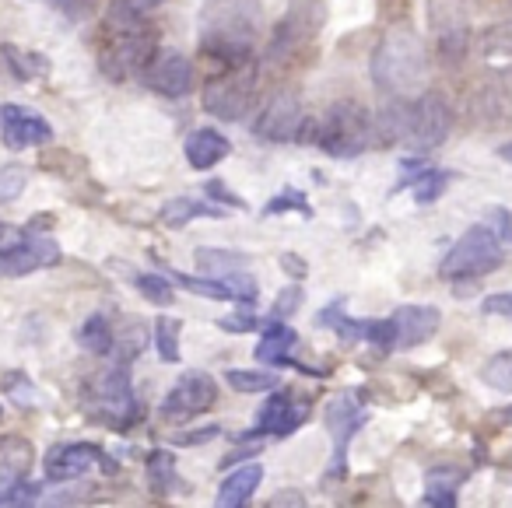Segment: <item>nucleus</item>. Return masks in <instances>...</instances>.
I'll use <instances>...</instances> for the list:
<instances>
[{
	"mask_svg": "<svg viewBox=\"0 0 512 508\" xmlns=\"http://www.w3.org/2000/svg\"><path fill=\"white\" fill-rule=\"evenodd\" d=\"M218 435H221L218 424H207V428L190 431V435H179L176 442H179V445H204V442H211V438H218Z\"/></svg>",
	"mask_w": 512,
	"mask_h": 508,
	"instance_id": "obj_46",
	"label": "nucleus"
},
{
	"mask_svg": "<svg viewBox=\"0 0 512 508\" xmlns=\"http://www.w3.org/2000/svg\"><path fill=\"white\" fill-rule=\"evenodd\" d=\"M428 22L439 43V57L446 64H460L470 43V0H428Z\"/></svg>",
	"mask_w": 512,
	"mask_h": 508,
	"instance_id": "obj_11",
	"label": "nucleus"
},
{
	"mask_svg": "<svg viewBox=\"0 0 512 508\" xmlns=\"http://www.w3.org/2000/svg\"><path fill=\"white\" fill-rule=\"evenodd\" d=\"M484 221L502 235L505 246H512V211L509 207H488V211H484Z\"/></svg>",
	"mask_w": 512,
	"mask_h": 508,
	"instance_id": "obj_41",
	"label": "nucleus"
},
{
	"mask_svg": "<svg viewBox=\"0 0 512 508\" xmlns=\"http://www.w3.org/2000/svg\"><path fill=\"white\" fill-rule=\"evenodd\" d=\"M498 158H502V162H509V165H512V141H509V144H502V148H498Z\"/></svg>",
	"mask_w": 512,
	"mask_h": 508,
	"instance_id": "obj_49",
	"label": "nucleus"
},
{
	"mask_svg": "<svg viewBox=\"0 0 512 508\" xmlns=\"http://www.w3.org/2000/svg\"><path fill=\"white\" fill-rule=\"evenodd\" d=\"M102 463V449L92 442H64L46 452V480L50 484H71Z\"/></svg>",
	"mask_w": 512,
	"mask_h": 508,
	"instance_id": "obj_18",
	"label": "nucleus"
},
{
	"mask_svg": "<svg viewBox=\"0 0 512 508\" xmlns=\"http://www.w3.org/2000/svg\"><path fill=\"white\" fill-rule=\"evenodd\" d=\"M218 326L225 333H253V330H260V319L249 309H242V312H235V316H221Z\"/></svg>",
	"mask_w": 512,
	"mask_h": 508,
	"instance_id": "obj_40",
	"label": "nucleus"
},
{
	"mask_svg": "<svg viewBox=\"0 0 512 508\" xmlns=\"http://www.w3.org/2000/svg\"><path fill=\"white\" fill-rule=\"evenodd\" d=\"M169 281H176L183 291H193V295H204V298H214V302H221V298H228V302H239V295H235V288L225 281V277H190V274H179V270H169Z\"/></svg>",
	"mask_w": 512,
	"mask_h": 508,
	"instance_id": "obj_27",
	"label": "nucleus"
},
{
	"mask_svg": "<svg viewBox=\"0 0 512 508\" xmlns=\"http://www.w3.org/2000/svg\"><path fill=\"white\" fill-rule=\"evenodd\" d=\"M372 134H376V120L362 102H334L327 116L320 120V134L316 144L327 151L330 158H358L372 148Z\"/></svg>",
	"mask_w": 512,
	"mask_h": 508,
	"instance_id": "obj_5",
	"label": "nucleus"
},
{
	"mask_svg": "<svg viewBox=\"0 0 512 508\" xmlns=\"http://www.w3.org/2000/svg\"><path fill=\"white\" fill-rule=\"evenodd\" d=\"M390 319L393 330H397V351H407V347H418L435 337L442 312L435 305H400V309H393Z\"/></svg>",
	"mask_w": 512,
	"mask_h": 508,
	"instance_id": "obj_20",
	"label": "nucleus"
},
{
	"mask_svg": "<svg viewBox=\"0 0 512 508\" xmlns=\"http://www.w3.org/2000/svg\"><path fill=\"white\" fill-rule=\"evenodd\" d=\"M25 183H29L25 165H0V204H15L22 197Z\"/></svg>",
	"mask_w": 512,
	"mask_h": 508,
	"instance_id": "obj_37",
	"label": "nucleus"
},
{
	"mask_svg": "<svg viewBox=\"0 0 512 508\" xmlns=\"http://www.w3.org/2000/svg\"><path fill=\"white\" fill-rule=\"evenodd\" d=\"M449 172L446 169H432V165H425V169L414 176V183H411V190H414V200L418 204H435V200L442 197V193L449 190Z\"/></svg>",
	"mask_w": 512,
	"mask_h": 508,
	"instance_id": "obj_32",
	"label": "nucleus"
},
{
	"mask_svg": "<svg viewBox=\"0 0 512 508\" xmlns=\"http://www.w3.org/2000/svg\"><path fill=\"white\" fill-rule=\"evenodd\" d=\"M179 337H183V323L172 319V316H158L155 344H158V358H162L165 365H176V361L183 358V351H179Z\"/></svg>",
	"mask_w": 512,
	"mask_h": 508,
	"instance_id": "obj_31",
	"label": "nucleus"
},
{
	"mask_svg": "<svg viewBox=\"0 0 512 508\" xmlns=\"http://www.w3.org/2000/svg\"><path fill=\"white\" fill-rule=\"evenodd\" d=\"M60 263V246L50 235H36L29 232L15 249L0 253V277H29L43 267H57Z\"/></svg>",
	"mask_w": 512,
	"mask_h": 508,
	"instance_id": "obj_16",
	"label": "nucleus"
},
{
	"mask_svg": "<svg viewBox=\"0 0 512 508\" xmlns=\"http://www.w3.org/2000/svg\"><path fill=\"white\" fill-rule=\"evenodd\" d=\"M365 421H369V414H365L351 396L330 400L327 428H330V435H334V456H330V463H327V480L348 477V445H351V438L365 428Z\"/></svg>",
	"mask_w": 512,
	"mask_h": 508,
	"instance_id": "obj_14",
	"label": "nucleus"
},
{
	"mask_svg": "<svg viewBox=\"0 0 512 508\" xmlns=\"http://www.w3.org/2000/svg\"><path fill=\"white\" fill-rule=\"evenodd\" d=\"M260 32L256 0H204L197 22L200 50L221 64L253 60V43Z\"/></svg>",
	"mask_w": 512,
	"mask_h": 508,
	"instance_id": "obj_2",
	"label": "nucleus"
},
{
	"mask_svg": "<svg viewBox=\"0 0 512 508\" xmlns=\"http://www.w3.org/2000/svg\"><path fill=\"white\" fill-rule=\"evenodd\" d=\"M88 407L95 414H102V421L109 428H130V424L141 421V403L134 396V386H130V361H116L113 368L99 372L92 382H88Z\"/></svg>",
	"mask_w": 512,
	"mask_h": 508,
	"instance_id": "obj_7",
	"label": "nucleus"
},
{
	"mask_svg": "<svg viewBox=\"0 0 512 508\" xmlns=\"http://www.w3.org/2000/svg\"><path fill=\"white\" fill-rule=\"evenodd\" d=\"M481 312H484V316L512 319V291H498V295H488L481 302Z\"/></svg>",
	"mask_w": 512,
	"mask_h": 508,
	"instance_id": "obj_42",
	"label": "nucleus"
},
{
	"mask_svg": "<svg viewBox=\"0 0 512 508\" xmlns=\"http://www.w3.org/2000/svg\"><path fill=\"white\" fill-rule=\"evenodd\" d=\"M25 235H29V228H15V225H8V221H0V253L15 249Z\"/></svg>",
	"mask_w": 512,
	"mask_h": 508,
	"instance_id": "obj_45",
	"label": "nucleus"
},
{
	"mask_svg": "<svg viewBox=\"0 0 512 508\" xmlns=\"http://www.w3.org/2000/svg\"><path fill=\"white\" fill-rule=\"evenodd\" d=\"M137 78L162 99H183V95L193 92V64L172 46H158Z\"/></svg>",
	"mask_w": 512,
	"mask_h": 508,
	"instance_id": "obj_13",
	"label": "nucleus"
},
{
	"mask_svg": "<svg viewBox=\"0 0 512 508\" xmlns=\"http://www.w3.org/2000/svg\"><path fill=\"white\" fill-rule=\"evenodd\" d=\"M148 473H151V487H155V494H165L172 487V480H176V473H172V452L165 449H155L148 456Z\"/></svg>",
	"mask_w": 512,
	"mask_h": 508,
	"instance_id": "obj_38",
	"label": "nucleus"
},
{
	"mask_svg": "<svg viewBox=\"0 0 512 508\" xmlns=\"http://www.w3.org/2000/svg\"><path fill=\"white\" fill-rule=\"evenodd\" d=\"M299 302H302V288H299V284L285 288V291L278 295V302H274V319H288L295 309H299Z\"/></svg>",
	"mask_w": 512,
	"mask_h": 508,
	"instance_id": "obj_43",
	"label": "nucleus"
},
{
	"mask_svg": "<svg viewBox=\"0 0 512 508\" xmlns=\"http://www.w3.org/2000/svg\"><path fill=\"white\" fill-rule=\"evenodd\" d=\"M260 480H264V466H260V463H242L239 470H232L225 480H221L214 505H218V508L246 505V501L256 494V487H260Z\"/></svg>",
	"mask_w": 512,
	"mask_h": 508,
	"instance_id": "obj_22",
	"label": "nucleus"
},
{
	"mask_svg": "<svg viewBox=\"0 0 512 508\" xmlns=\"http://www.w3.org/2000/svg\"><path fill=\"white\" fill-rule=\"evenodd\" d=\"M372 85L379 88L383 95H414L421 85H425L428 74V53L421 46V36L411 29V25H393L379 46L372 50Z\"/></svg>",
	"mask_w": 512,
	"mask_h": 508,
	"instance_id": "obj_3",
	"label": "nucleus"
},
{
	"mask_svg": "<svg viewBox=\"0 0 512 508\" xmlns=\"http://www.w3.org/2000/svg\"><path fill=\"white\" fill-rule=\"evenodd\" d=\"M295 330L292 326H285V323H267L264 326V337H260V344H256V358L264 361V365H292L288 361V351L295 347Z\"/></svg>",
	"mask_w": 512,
	"mask_h": 508,
	"instance_id": "obj_25",
	"label": "nucleus"
},
{
	"mask_svg": "<svg viewBox=\"0 0 512 508\" xmlns=\"http://www.w3.org/2000/svg\"><path fill=\"white\" fill-rule=\"evenodd\" d=\"M288 211H299L302 218H313V204H309L306 193L295 190V186H288V190H281L274 200H267L264 218H278V214H288Z\"/></svg>",
	"mask_w": 512,
	"mask_h": 508,
	"instance_id": "obj_35",
	"label": "nucleus"
},
{
	"mask_svg": "<svg viewBox=\"0 0 512 508\" xmlns=\"http://www.w3.org/2000/svg\"><path fill=\"white\" fill-rule=\"evenodd\" d=\"M183 151H186V162H190V169L207 172V169H214V165H218L228 151H232V141H228L225 134H218V130H211V127H197V130H190Z\"/></svg>",
	"mask_w": 512,
	"mask_h": 508,
	"instance_id": "obj_21",
	"label": "nucleus"
},
{
	"mask_svg": "<svg viewBox=\"0 0 512 508\" xmlns=\"http://www.w3.org/2000/svg\"><path fill=\"white\" fill-rule=\"evenodd\" d=\"M0 57H4V64H8V71H11V78L15 81H36V78H43L46 71H50V64H46L39 53H25V50H18V46H0Z\"/></svg>",
	"mask_w": 512,
	"mask_h": 508,
	"instance_id": "obj_28",
	"label": "nucleus"
},
{
	"mask_svg": "<svg viewBox=\"0 0 512 508\" xmlns=\"http://www.w3.org/2000/svg\"><path fill=\"white\" fill-rule=\"evenodd\" d=\"M309 417V403L295 400L288 389H271V400L260 407V417L256 424L239 438V442H249V438H264V435H274V438H285L292 431H299Z\"/></svg>",
	"mask_w": 512,
	"mask_h": 508,
	"instance_id": "obj_15",
	"label": "nucleus"
},
{
	"mask_svg": "<svg viewBox=\"0 0 512 508\" xmlns=\"http://www.w3.org/2000/svg\"><path fill=\"white\" fill-rule=\"evenodd\" d=\"M134 288L141 291V295L148 298L151 305H158V309H165V305L176 302V291H172L169 277H162V274H137L134 277Z\"/></svg>",
	"mask_w": 512,
	"mask_h": 508,
	"instance_id": "obj_34",
	"label": "nucleus"
},
{
	"mask_svg": "<svg viewBox=\"0 0 512 508\" xmlns=\"http://www.w3.org/2000/svg\"><path fill=\"white\" fill-rule=\"evenodd\" d=\"M505 260V242L488 221L470 225L460 239L449 246V253L439 263L442 281H481L491 270H498Z\"/></svg>",
	"mask_w": 512,
	"mask_h": 508,
	"instance_id": "obj_4",
	"label": "nucleus"
},
{
	"mask_svg": "<svg viewBox=\"0 0 512 508\" xmlns=\"http://www.w3.org/2000/svg\"><path fill=\"white\" fill-rule=\"evenodd\" d=\"M278 505H306V501H302L299 491H285V494H278Z\"/></svg>",
	"mask_w": 512,
	"mask_h": 508,
	"instance_id": "obj_48",
	"label": "nucleus"
},
{
	"mask_svg": "<svg viewBox=\"0 0 512 508\" xmlns=\"http://www.w3.org/2000/svg\"><path fill=\"white\" fill-rule=\"evenodd\" d=\"M204 190H207V197H211V200H221L225 207H235V211H242V207H246V200L235 197V193L228 190L225 183H218V179H211V183H207Z\"/></svg>",
	"mask_w": 512,
	"mask_h": 508,
	"instance_id": "obj_44",
	"label": "nucleus"
},
{
	"mask_svg": "<svg viewBox=\"0 0 512 508\" xmlns=\"http://www.w3.org/2000/svg\"><path fill=\"white\" fill-rule=\"evenodd\" d=\"M0 134H4V144L11 151H25V148H43V144L53 141V127L32 109L18 106V102H8L0 106Z\"/></svg>",
	"mask_w": 512,
	"mask_h": 508,
	"instance_id": "obj_17",
	"label": "nucleus"
},
{
	"mask_svg": "<svg viewBox=\"0 0 512 508\" xmlns=\"http://www.w3.org/2000/svg\"><path fill=\"white\" fill-rule=\"evenodd\" d=\"M463 480H467V470H460V466H432L425 473V498L421 501L435 508H453Z\"/></svg>",
	"mask_w": 512,
	"mask_h": 508,
	"instance_id": "obj_23",
	"label": "nucleus"
},
{
	"mask_svg": "<svg viewBox=\"0 0 512 508\" xmlns=\"http://www.w3.org/2000/svg\"><path fill=\"white\" fill-rule=\"evenodd\" d=\"M323 18H327V8H323V0H292V8L288 15L281 18L278 32L271 39V50H267V60L278 64V60H288L295 50L316 39V32L323 29Z\"/></svg>",
	"mask_w": 512,
	"mask_h": 508,
	"instance_id": "obj_10",
	"label": "nucleus"
},
{
	"mask_svg": "<svg viewBox=\"0 0 512 508\" xmlns=\"http://www.w3.org/2000/svg\"><path fill=\"white\" fill-rule=\"evenodd\" d=\"M78 344L85 347L88 354H95V358H106L109 351H113V344H116V326L109 323L102 312H95V316H88L85 323L78 326Z\"/></svg>",
	"mask_w": 512,
	"mask_h": 508,
	"instance_id": "obj_26",
	"label": "nucleus"
},
{
	"mask_svg": "<svg viewBox=\"0 0 512 508\" xmlns=\"http://www.w3.org/2000/svg\"><path fill=\"white\" fill-rule=\"evenodd\" d=\"M481 382L498 393H512V351H502L481 368Z\"/></svg>",
	"mask_w": 512,
	"mask_h": 508,
	"instance_id": "obj_36",
	"label": "nucleus"
},
{
	"mask_svg": "<svg viewBox=\"0 0 512 508\" xmlns=\"http://www.w3.org/2000/svg\"><path fill=\"white\" fill-rule=\"evenodd\" d=\"M306 123V113H302V95L295 88H281L267 99V106L260 109L253 123V134L267 144H288L299 141V130Z\"/></svg>",
	"mask_w": 512,
	"mask_h": 508,
	"instance_id": "obj_12",
	"label": "nucleus"
},
{
	"mask_svg": "<svg viewBox=\"0 0 512 508\" xmlns=\"http://www.w3.org/2000/svg\"><path fill=\"white\" fill-rule=\"evenodd\" d=\"M193 218H221L218 207H207V204H197L190 197H176L162 207V225L165 228H186Z\"/></svg>",
	"mask_w": 512,
	"mask_h": 508,
	"instance_id": "obj_29",
	"label": "nucleus"
},
{
	"mask_svg": "<svg viewBox=\"0 0 512 508\" xmlns=\"http://www.w3.org/2000/svg\"><path fill=\"white\" fill-rule=\"evenodd\" d=\"M165 0H113L106 11V32H130L144 29L151 11L162 8Z\"/></svg>",
	"mask_w": 512,
	"mask_h": 508,
	"instance_id": "obj_24",
	"label": "nucleus"
},
{
	"mask_svg": "<svg viewBox=\"0 0 512 508\" xmlns=\"http://www.w3.org/2000/svg\"><path fill=\"white\" fill-rule=\"evenodd\" d=\"M4 382H8V386H4V393H8L11 400L18 403V407H36V403H39V396H36V382H32L29 375L11 372Z\"/></svg>",
	"mask_w": 512,
	"mask_h": 508,
	"instance_id": "obj_39",
	"label": "nucleus"
},
{
	"mask_svg": "<svg viewBox=\"0 0 512 508\" xmlns=\"http://www.w3.org/2000/svg\"><path fill=\"white\" fill-rule=\"evenodd\" d=\"M225 386H232L235 393H271V389L281 386V379L271 372H242V368H232L225 375Z\"/></svg>",
	"mask_w": 512,
	"mask_h": 508,
	"instance_id": "obj_33",
	"label": "nucleus"
},
{
	"mask_svg": "<svg viewBox=\"0 0 512 508\" xmlns=\"http://www.w3.org/2000/svg\"><path fill=\"white\" fill-rule=\"evenodd\" d=\"M214 400H218V382H214L204 368H190V372L179 375L176 386L165 393L158 414L169 424H186V421H193V417L207 414V410L214 407Z\"/></svg>",
	"mask_w": 512,
	"mask_h": 508,
	"instance_id": "obj_9",
	"label": "nucleus"
},
{
	"mask_svg": "<svg viewBox=\"0 0 512 508\" xmlns=\"http://www.w3.org/2000/svg\"><path fill=\"white\" fill-rule=\"evenodd\" d=\"M193 260H197L200 274H207V277H228L249 263L246 253H232V249H197Z\"/></svg>",
	"mask_w": 512,
	"mask_h": 508,
	"instance_id": "obj_30",
	"label": "nucleus"
},
{
	"mask_svg": "<svg viewBox=\"0 0 512 508\" xmlns=\"http://www.w3.org/2000/svg\"><path fill=\"white\" fill-rule=\"evenodd\" d=\"M281 267H285V270H292V277H299V281L309 274V267H306V263H302L299 256H292V253H285V256H281Z\"/></svg>",
	"mask_w": 512,
	"mask_h": 508,
	"instance_id": "obj_47",
	"label": "nucleus"
},
{
	"mask_svg": "<svg viewBox=\"0 0 512 508\" xmlns=\"http://www.w3.org/2000/svg\"><path fill=\"white\" fill-rule=\"evenodd\" d=\"M155 50L158 46H155V29H151V25L130 29V32H106L99 67L109 81H123V78H130V74H141Z\"/></svg>",
	"mask_w": 512,
	"mask_h": 508,
	"instance_id": "obj_8",
	"label": "nucleus"
},
{
	"mask_svg": "<svg viewBox=\"0 0 512 508\" xmlns=\"http://www.w3.org/2000/svg\"><path fill=\"white\" fill-rule=\"evenodd\" d=\"M36 463V449L22 435H0V505L15 494L18 484L29 480V470Z\"/></svg>",
	"mask_w": 512,
	"mask_h": 508,
	"instance_id": "obj_19",
	"label": "nucleus"
},
{
	"mask_svg": "<svg viewBox=\"0 0 512 508\" xmlns=\"http://www.w3.org/2000/svg\"><path fill=\"white\" fill-rule=\"evenodd\" d=\"M256 95V60H242V64H221L204 81V113H211L221 123H239L242 116L253 109Z\"/></svg>",
	"mask_w": 512,
	"mask_h": 508,
	"instance_id": "obj_6",
	"label": "nucleus"
},
{
	"mask_svg": "<svg viewBox=\"0 0 512 508\" xmlns=\"http://www.w3.org/2000/svg\"><path fill=\"white\" fill-rule=\"evenodd\" d=\"M453 130V109L439 92H425L418 99L393 95L376 120V134L383 144H407L414 151H435L446 144Z\"/></svg>",
	"mask_w": 512,
	"mask_h": 508,
	"instance_id": "obj_1",
	"label": "nucleus"
}]
</instances>
